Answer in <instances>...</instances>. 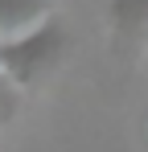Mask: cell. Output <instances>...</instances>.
I'll return each instance as SVG.
<instances>
[{"instance_id": "6da1fadb", "label": "cell", "mask_w": 148, "mask_h": 152, "mask_svg": "<svg viewBox=\"0 0 148 152\" xmlns=\"http://www.w3.org/2000/svg\"><path fill=\"white\" fill-rule=\"evenodd\" d=\"M62 58H66V29L53 17V21H45L41 29L25 33L17 41H4L0 45V70L21 91H33L62 66Z\"/></svg>"}, {"instance_id": "7a4b0ae2", "label": "cell", "mask_w": 148, "mask_h": 152, "mask_svg": "<svg viewBox=\"0 0 148 152\" xmlns=\"http://www.w3.org/2000/svg\"><path fill=\"white\" fill-rule=\"evenodd\" d=\"M103 29H107V53L136 66L148 53V0H111L103 12Z\"/></svg>"}, {"instance_id": "3957f363", "label": "cell", "mask_w": 148, "mask_h": 152, "mask_svg": "<svg viewBox=\"0 0 148 152\" xmlns=\"http://www.w3.org/2000/svg\"><path fill=\"white\" fill-rule=\"evenodd\" d=\"M53 0H0V45L53 21Z\"/></svg>"}, {"instance_id": "277c9868", "label": "cell", "mask_w": 148, "mask_h": 152, "mask_svg": "<svg viewBox=\"0 0 148 152\" xmlns=\"http://www.w3.org/2000/svg\"><path fill=\"white\" fill-rule=\"evenodd\" d=\"M21 99H25V91L12 82V78L0 70V127L8 124V119H17V111H21Z\"/></svg>"}]
</instances>
